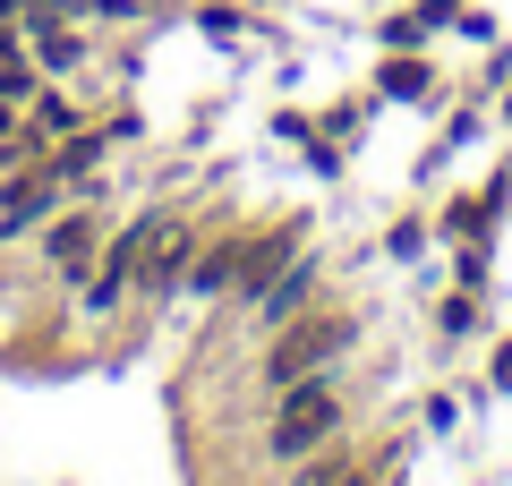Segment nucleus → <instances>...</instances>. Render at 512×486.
I'll return each mask as SVG.
<instances>
[{"label": "nucleus", "instance_id": "1", "mask_svg": "<svg viewBox=\"0 0 512 486\" xmlns=\"http://www.w3.org/2000/svg\"><path fill=\"white\" fill-rule=\"evenodd\" d=\"M350 350H359V316L299 307L291 324H274V342H265V359H256V384H265V393H282V384H299V376H333Z\"/></svg>", "mask_w": 512, "mask_h": 486}, {"label": "nucleus", "instance_id": "2", "mask_svg": "<svg viewBox=\"0 0 512 486\" xmlns=\"http://www.w3.org/2000/svg\"><path fill=\"white\" fill-rule=\"evenodd\" d=\"M342 393H333V376H299V384H282L274 393V418H265V461H308L316 444H333L342 435Z\"/></svg>", "mask_w": 512, "mask_h": 486}, {"label": "nucleus", "instance_id": "3", "mask_svg": "<svg viewBox=\"0 0 512 486\" xmlns=\"http://www.w3.org/2000/svg\"><path fill=\"white\" fill-rule=\"evenodd\" d=\"M60 205H69V180L52 171V154L18 162V171H0V239H35Z\"/></svg>", "mask_w": 512, "mask_h": 486}, {"label": "nucleus", "instance_id": "4", "mask_svg": "<svg viewBox=\"0 0 512 486\" xmlns=\"http://www.w3.org/2000/svg\"><path fill=\"white\" fill-rule=\"evenodd\" d=\"M43 265H52V282H86V273H94V256H103V214H94V205L86 197H69V205H60V214L52 222H43Z\"/></svg>", "mask_w": 512, "mask_h": 486}, {"label": "nucleus", "instance_id": "5", "mask_svg": "<svg viewBox=\"0 0 512 486\" xmlns=\"http://www.w3.org/2000/svg\"><path fill=\"white\" fill-rule=\"evenodd\" d=\"M299 307H316V256H308V248H299L291 265H274V273H265V282H256L248 299H239V316H256L265 333H274V324H291Z\"/></svg>", "mask_w": 512, "mask_h": 486}, {"label": "nucleus", "instance_id": "6", "mask_svg": "<svg viewBox=\"0 0 512 486\" xmlns=\"http://www.w3.org/2000/svg\"><path fill=\"white\" fill-rule=\"evenodd\" d=\"M18 43L35 52L43 77H77V69L94 60V43L77 35V18H52V9H26V18H18Z\"/></svg>", "mask_w": 512, "mask_h": 486}, {"label": "nucleus", "instance_id": "7", "mask_svg": "<svg viewBox=\"0 0 512 486\" xmlns=\"http://www.w3.org/2000/svg\"><path fill=\"white\" fill-rule=\"evenodd\" d=\"M26 128H35V137H43V154H52L60 137H77V128H86V103H77V94L60 86V77H43V86L26 94Z\"/></svg>", "mask_w": 512, "mask_h": 486}, {"label": "nucleus", "instance_id": "8", "mask_svg": "<svg viewBox=\"0 0 512 486\" xmlns=\"http://www.w3.org/2000/svg\"><path fill=\"white\" fill-rule=\"evenodd\" d=\"M239 248H248L239 231L197 239V256H188V290H197V299H222V290H239Z\"/></svg>", "mask_w": 512, "mask_h": 486}, {"label": "nucleus", "instance_id": "9", "mask_svg": "<svg viewBox=\"0 0 512 486\" xmlns=\"http://www.w3.org/2000/svg\"><path fill=\"white\" fill-rule=\"evenodd\" d=\"M376 94L384 103H436V60L427 52H384L376 60Z\"/></svg>", "mask_w": 512, "mask_h": 486}, {"label": "nucleus", "instance_id": "10", "mask_svg": "<svg viewBox=\"0 0 512 486\" xmlns=\"http://www.w3.org/2000/svg\"><path fill=\"white\" fill-rule=\"evenodd\" d=\"M43 86V69H35V52L18 43V26H0V103H18L26 111V94Z\"/></svg>", "mask_w": 512, "mask_h": 486}, {"label": "nucleus", "instance_id": "11", "mask_svg": "<svg viewBox=\"0 0 512 486\" xmlns=\"http://www.w3.org/2000/svg\"><path fill=\"white\" fill-rule=\"evenodd\" d=\"M436 333L444 342H470V333H487V290H444V307H436Z\"/></svg>", "mask_w": 512, "mask_h": 486}, {"label": "nucleus", "instance_id": "12", "mask_svg": "<svg viewBox=\"0 0 512 486\" xmlns=\"http://www.w3.org/2000/svg\"><path fill=\"white\" fill-rule=\"evenodd\" d=\"M495 231V205L487 197H453V205H444V239H453V248H461V239H487Z\"/></svg>", "mask_w": 512, "mask_h": 486}, {"label": "nucleus", "instance_id": "13", "mask_svg": "<svg viewBox=\"0 0 512 486\" xmlns=\"http://www.w3.org/2000/svg\"><path fill=\"white\" fill-rule=\"evenodd\" d=\"M427 35H436V26H427V9H402V18H384V52H427Z\"/></svg>", "mask_w": 512, "mask_h": 486}, {"label": "nucleus", "instance_id": "14", "mask_svg": "<svg viewBox=\"0 0 512 486\" xmlns=\"http://www.w3.org/2000/svg\"><path fill=\"white\" fill-rule=\"evenodd\" d=\"M367 120H376V103H367V94H350V103H333V120H325V128H333V145L350 154V145L367 137Z\"/></svg>", "mask_w": 512, "mask_h": 486}, {"label": "nucleus", "instance_id": "15", "mask_svg": "<svg viewBox=\"0 0 512 486\" xmlns=\"http://www.w3.org/2000/svg\"><path fill=\"white\" fill-rule=\"evenodd\" d=\"M197 26L214 43H231V35H248V9H231V0H197Z\"/></svg>", "mask_w": 512, "mask_h": 486}, {"label": "nucleus", "instance_id": "16", "mask_svg": "<svg viewBox=\"0 0 512 486\" xmlns=\"http://www.w3.org/2000/svg\"><path fill=\"white\" fill-rule=\"evenodd\" d=\"M427 239H436V231H427V214H402L393 231H384V248H393V256L410 265V256H427Z\"/></svg>", "mask_w": 512, "mask_h": 486}, {"label": "nucleus", "instance_id": "17", "mask_svg": "<svg viewBox=\"0 0 512 486\" xmlns=\"http://www.w3.org/2000/svg\"><path fill=\"white\" fill-rule=\"evenodd\" d=\"M86 18H94V26H146L154 0H86Z\"/></svg>", "mask_w": 512, "mask_h": 486}, {"label": "nucleus", "instance_id": "18", "mask_svg": "<svg viewBox=\"0 0 512 486\" xmlns=\"http://www.w3.org/2000/svg\"><path fill=\"white\" fill-rule=\"evenodd\" d=\"M308 171H316V180H342V145H333V137H308Z\"/></svg>", "mask_w": 512, "mask_h": 486}, {"label": "nucleus", "instance_id": "19", "mask_svg": "<svg viewBox=\"0 0 512 486\" xmlns=\"http://www.w3.org/2000/svg\"><path fill=\"white\" fill-rule=\"evenodd\" d=\"M427 427L453 435V427H461V401H453V393H427Z\"/></svg>", "mask_w": 512, "mask_h": 486}, {"label": "nucleus", "instance_id": "20", "mask_svg": "<svg viewBox=\"0 0 512 486\" xmlns=\"http://www.w3.org/2000/svg\"><path fill=\"white\" fill-rule=\"evenodd\" d=\"M478 128H487V120H478V103H461V111H453V120H444V145H470V137H478Z\"/></svg>", "mask_w": 512, "mask_h": 486}, {"label": "nucleus", "instance_id": "21", "mask_svg": "<svg viewBox=\"0 0 512 486\" xmlns=\"http://www.w3.org/2000/svg\"><path fill=\"white\" fill-rule=\"evenodd\" d=\"M453 35H470V43H495V18H487V9H461V18H453Z\"/></svg>", "mask_w": 512, "mask_h": 486}, {"label": "nucleus", "instance_id": "22", "mask_svg": "<svg viewBox=\"0 0 512 486\" xmlns=\"http://www.w3.org/2000/svg\"><path fill=\"white\" fill-rule=\"evenodd\" d=\"M487 384L512 401V342H495V359H487Z\"/></svg>", "mask_w": 512, "mask_h": 486}, {"label": "nucleus", "instance_id": "23", "mask_svg": "<svg viewBox=\"0 0 512 486\" xmlns=\"http://www.w3.org/2000/svg\"><path fill=\"white\" fill-rule=\"evenodd\" d=\"M26 9H52V18H86V0H26Z\"/></svg>", "mask_w": 512, "mask_h": 486}, {"label": "nucleus", "instance_id": "24", "mask_svg": "<svg viewBox=\"0 0 512 486\" xmlns=\"http://www.w3.org/2000/svg\"><path fill=\"white\" fill-rule=\"evenodd\" d=\"M495 128H504V137H512V86H504V103H495Z\"/></svg>", "mask_w": 512, "mask_h": 486}, {"label": "nucleus", "instance_id": "25", "mask_svg": "<svg viewBox=\"0 0 512 486\" xmlns=\"http://www.w3.org/2000/svg\"><path fill=\"white\" fill-rule=\"evenodd\" d=\"M26 18V0H0V26H18Z\"/></svg>", "mask_w": 512, "mask_h": 486}, {"label": "nucleus", "instance_id": "26", "mask_svg": "<svg viewBox=\"0 0 512 486\" xmlns=\"http://www.w3.org/2000/svg\"><path fill=\"white\" fill-rule=\"evenodd\" d=\"M9 128H18V103H0V137H9Z\"/></svg>", "mask_w": 512, "mask_h": 486}]
</instances>
